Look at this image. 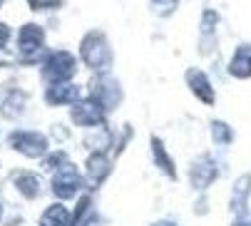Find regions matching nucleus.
I'll return each instance as SVG.
<instances>
[{"label": "nucleus", "mask_w": 251, "mask_h": 226, "mask_svg": "<svg viewBox=\"0 0 251 226\" xmlns=\"http://www.w3.org/2000/svg\"><path fill=\"white\" fill-rule=\"evenodd\" d=\"M82 60L95 67V70H104L107 65H110L112 55H110V48L104 45V37L92 32L85 37V43H82Z\"/></svg>", "instance_id": "f257e3e1"}, {"label": "nucleus", "mask_w": 251, "mask_h": 226, "mask_svg": "<svg viewBox=\"0 0 251 226\" xmlns=\"http://www.w3.org/2000/svg\"><path fill=\"white\" fill-rule=\"evenodd\" d=\"M73 72H75V57L67 55V52H52L48 57L45 67H43V75H45L48 80H52V82L67 80Z\"/></svg>", "instance_id": "f03ea898"}, {"label": "nucleus", "mask_w": 251, "mask_h": 226, "mask_svg": "<svg viewBox=\"0 0 251 226\" xmlns=\"http://www.w3.org/2000/svg\"><path fill=\"white\" fill-rule=\"evenodd\" d=\"M13 147L27 157H40L45 152V137L38 132H15L13 134Z\"/></svg>", "instance_id": "7ed1b4c3"}, {"label": "nucleus", "mask_w": 251, "mask_h": 226, "mask_svg": "<svg viewBox=\"0 0 251 226\" xmlns=\"http://www.w3.org/2000/svg\"><path fill=\"white\" fill-rule=\"evenodd\" d=\"M73 120H75L77 125H82V127H92V125H97V122L102 120V104H100L97 100H92V102H82V104H75V109H73Z\"/></svg>", "instance_id": "20e7f679"}, {"label": "nucleus", "mask_w": 251, "mask_h": 226, "mask_svg": "<svg viewBox=\"0 0 251 226\" xmlns=\"http://www.w3.org/2000/svg\"><path fill=\"white\" fill-rule=\"evenodd\" d=\"M187 82H189L192 92H194L204 104H214V90H211V85H209V80H206L204 72L189 70V72H187Z\"/></svg>", "instance_id": "39448f33"}, {"label": "nucleus", "mask_w": 251, "mask_h": 226, "mask_svg": "<svg viewBox=\"0 0 251 226\" xmlns=\"http://www.w3.org/2000/svg\"><path fill=\"white\" fill-rule=\"evenodd\" d=\"M229 72L239 80L251 77V45H239L234 52V60L229 65Z\"/></svg>", "instance_id": "423d86ee"}, {"label": "nucleus", "mask_w": 251, "mask_h": 226, "mask_svg": "<svg viewBox=\"0 0 251 226\" xmlns=\"http://www.w3.org/2000/svg\"><path fill=\"white\" fill-rule=\"evenodd\" d=\"M43 45V30L38 25H25L18 35V48L23 52H35Z\"/></svg>", "instance_id": "0eeeda50"}, {"label": "nucleus", "mask_w": 251, "mask_h": 226, "mask_svg": "<svg viewBox=\"0 0 251 226\" xmlns=\"http://www.w3.org/2000/svg\"><path fill=\"white\" fill-rule=\"evenodd\" d=\"M214 176H217V167H214V162L209 157H204L201 162H197L194 169H192V181H194L197 189H204L206 184H211Z\"/></svg>", "instance_id": "6e6552de"}, {"label": "nucleus", "mask_w": 251, "mask_h": 226, "mask_svg": "<svg viewBox=\"0 0 251 226\" xmlns=\"http://www.w3.org/2000/svg\"><path fill=\"white\" fill-rule=\"evenodd\" d=\"M80 97V90L75 85H55L48 90V102L50 104H67V102H75Z\"/></svg>", "instance_id": "1a4fd4ad"}, {"label": "nucleus", "mask_w": 251, "mask_h": 226, "mask_svg": "<svg viewBox=\"0 0 251 226\" xmlns=\"http://www.w3.org/2000/svg\"><path fill=\"white\" fill-rule=\"evenodd\" d=\"M246 194H249V176H241L234 186V209H241L244 201H246Z\"/></svg>", "instance_id": "9d476101"}, {"label": "nucleus", "mask_w": 251, "mask_h": 226, "mask_svg": "<svg viewBox=\"0 0 251 226\" xmlns=\"http://www.w3.org/2000/svg\"><path fill=\"white\" fill-rule=\"evenodd\" d=\"M211 137H214V142H219V144H229V142H231V129H229V125L214 122V125H211Z\"/></svg>", "instance_id": "9b49d317"}, {"label": "nucleus", "mask_w": 251, "mask_h": 226, "mask_svg": "<svg viewBox=\"0 0 251 226\" xmlns=\"http://www.w3.org/2000/svg\"><path fill=\"white\" fill-rule=\"evenodd\" d=\"M152 5H154V10H157L159 15H169V13H174V8L179 5V0H152Z\"/></svg>", "instance_id": "f8f14e48"}, {"label": "nucleus", "mask_w": 251, "mask_h": 226, "mask_svg": "<svg viewBox=\"0 0 251 226\" xmlns=\"http://www.w3.org/2000/svg\"><path fill=\"white\" fill-rule=\"evenodd\" d=\"M30 3H32V8H48V5H55L57 3V0H30Z\"/></svg>", "instance_id": "ddd939ff"}, {"label": "nucleus", "mask_w": 251, "mask_h": 226, "mask_svg": "<svg viewBox=\"0 0 251 226\" xmlns=\"http://www.w3.org/2000/svg\"><path fill=\"white\" fill-rule=\"evenodd\" d=\"M8 35H10L8 25H3V23H0V48H3V45L8 43Z\"/></svg>", "instance_id": "4468645a"}, {"label": "nucleus", "mask_w": 251, "mask_h": 226, "mask_svg": "<svg viewBox=\"0 0 251 226\" xmlns=\"http://www.w3.org/2000/svg\"><path fill=\"white\" fill-rule=\"evenodd\" d=\"M234 226H251V216H246V219H239Z\"/></svg>", "instance_id": "2eb2a0df"}, {"label": "nucleus", "mask_w": 251, "mask_h": 226, "mask_svg": "<svg viewBox=\"0 0 251 226\" xmlns=\"http://www.w3.org/2000/svg\"><path fill=\"white\" fill-rule=\"evenodd\" d=\"M0 3H3V0H0Z\"/></svg>", "instance_id": "dca6fc26"}]
</instances>
